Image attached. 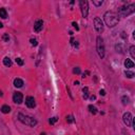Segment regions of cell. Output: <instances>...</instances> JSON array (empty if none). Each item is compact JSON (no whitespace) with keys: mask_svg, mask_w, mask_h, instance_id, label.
<instances>
[{"mask_svg":"<svg viewBox=\"0 0 135 135\" xmlns=\"http://www.w3.org/2000/svg\"><path fill=\"white\" fill-rule=\"evenodd\" d=\"M122 120H124L125 125H126L127 127H132V120H133V117H132V115L130 112L125 113L124 116H122Z\"/></svg>","mask_w":135,"mask_h":135,"instance_id":"obj_7","label":"cell"},{"mask_svg":"<svg viewBox=\"0 0 135 135\" xmlns=\"http://www.w3.org/2000/svg\"><path fill=\"white\" fill-rule=\"evenodd\" d=\"M42 28H43V21L42 20H37L35 22V24H34V31L35 32H40L41 30H42Z\"/></svg>","mask_w":135,"mask_h":135,"instance_id":"obj_10","label":"cell"},{"mask_svg":"<svg viewBox=\"0 0 135 135\" xmlns=\"http://www.w3.org/2000/svg\"><path fill=\"white\" fill-rule=\"evenodd\" d=\"M2 26H3V24H2V22H0V29H1Z\"/></svg>","mask_w":135,"mask_h":135,"instance_id":"obj_32","label":"cell"},{"mask_svg":"<svg viewBox=\"0 0 135 135\" xmlns=\"http://www.w3.org/2000/svg\"><path fill=\"white\" fill-rule=\"evenodd\" d=\"M3 65H5V67H11V65H12V60L10 59L9 57H5L3 59Z\"/></svg>","mask_w":135,"mask_h":135,"instance_id":"obj_15","label":"cell"},{"mask_svg":"<svg viewBox=\"0 0 135 135\" xmlns=\"http://www.w3.org/2000/svg\"><path fill=\"white\" fill-rule=\"evenodd\" d=\"M88 74H89V72H88V71H87V72H85V73H83V76H82V77L83 78H85V77H87V75Z\"/></svg>","mask_w":135,"mask_h":135,"instance_id":"obj_31","label":"cell"},{"mask_svg":"<svg viewBox=\"0 0 135 135\" xmlns=\"http://www.w3.org/2000/svg\"><path fill=\"white\" fill-rule=\"evenodd\" d=\"M96 49H97V53L99 55L100 58L105 57V45H104V40L101 37H97L96 39Z\"/></svg>","mask_w":135,"mask_h":135,"instance_id":"obj_4","label":"cell"},{"mask_svg":"<svg viewBox=\"0 0 135 135\" xmlns=\"http://www.w3.org/2000/svg\"><path fill=\"white\" fill-rule=\"evenodd\" d=\"M30 42H31V45H33V46H36L38 45V42H37V39H31L30 40Z\"/></svg>","mask_w":135,"mask_h":135,"instance_id":"obj_23","label":"cell"},{"mask_svg":"<svg viewBox=\"0 0 135 135\" xmlns=\"http://www.w3.org/2000/svg\"><path fill=\"white\" fill-rule=\"evenodd\" d=\"M72 25H73V28H74V29H76V31L79 30V26H78V24L76 23V22H73V23H72Z\"/></svg>","mask_w":135,"mask_h":135,"instance_id":"obj_28","label":"cell"},{"mask_svg":"<svg viewBox=\"0 0 135 135\" xmlns=\"http://www.w3.org/2000/svg\"><path fill=\"white\" fill-rule=\"evenodd\" d=\"M83 97H85V99H87L88 97H89V89L88 88H83Z\"/></svg>","mask_w":135,"mask_h":135,"instance_id":"obj_17","label":"cell"},{"mask_svg":"<svg viewBox=\"0 0 135 135\" xmlns=\"http://www.w3.org/2000/svg\"><path fill=\"white\" fill-rule=\"evenodd\" d=\"M96 99V96H95V95H92V96H91V100H95Z\"/></svg>","mask_w":135,"mask_h":135,"instance_id":"obj_30","label":"cell"},{"mask_svg":"<svg viewBox=\"0 0 135 135\" xmlns=\"http://www.w3.org/2000/svg\"><path fill=\"white\" fill-rule=\"evenodd\" d=\"M99 94L102 95V96H105V90H100V91H99Z\"/></svg>","mask_w":135,"mask_h":135,"instance_id":"obj_29","label":"cell"},{"mask_svg":"<svg viewBox=\"0 0 135 135\" xmlns=\"http://www.w3.org/2000/svg\"><path fill=\"white\" fill-rule=\"evenodd\" d=\"M121 100H122V105H126L128 104V102H129V97H127V96H122Z\"/></svg>","mask_w":135,"mask_h":135,"instance_id":"obj_20","label":"cell"},{"mask_svg":"<svg viewBox=\"0 0 135 135\" xmlns=\"http://www.w3.org/2000/svg\"><path fill=\"white\" fill-rule=\"evenodd\" d=\"M16 63L17 65H23V60L18 57V58H16Z\"/></svg>","mask_w":135,"mask_h":135,"instance_id":"obj_22","label":"cell"},{"mask_svg":"<svg viewBox=\"0 0 135 135\" xmlns=\"http://www.w3.org/2000/svg\"><path fill=\"white\" fill-rule=\"evenodd\" d=\"M18 119L20 120L22 124L28 125V126H30V127H35L36 125H37V120L36 119H34L33 117H31V116H28V115L21 114V113L18 114Z\"/></svg>","mask_w":135,"mask_h":135,"instance_id":"obj_2","label":"cell"},{"mask_svg":"<svg viewBox=\"0 0 135 135\" xmlns=\"http://www.w3.org/2000/svg\"><path fill=\"white\" fill-rule=\"evenodd\" d=\"M73 73H74V74H80V69L79 68H74Z\"/></svg>","mask_w":135,"mask_h":135,"instance_id":"obj_27","label":"cell"},{"mask_svg":"<svg viewBox=\"0 0 135 135\" xmlns=\"http://www.w3.org/2000/svg\"><path fill=\"white\" fill-rule=\"evenodd\" d=\"M135 11V4H130L127 6H121L118 10V15L120 17H127L129 15H131L132 13H134Z\"/></svg>","mask_w":135,"mask_h":135,"instance_id":"obj_3","label":"cell"},{"mask_svg":"<svg viewBox=\"0 0 135 135\" xmlns=\"http://www.w3.org/2000/svg\"><path fill=\"white\" fill-rule=\"evenodd\" d=\"M125 67L128 68V69L133 68L134 67V62L131 59H126V61H125Z\"/></svg>","mask_w":135,"mask_h":135,"instance_id":"obj_12","label":"cell"},{"mask_svg":"<svg viewBox=\"0 0 135 135\" xmlns=\"http://www.w3.org/2000/svg\"><path fill=\"white\" fill-rule=\"evenodd\" d=\"M130 54H131L132 58H135V46L134 45L130 46Z\"/></svg>","mask_w":135,"mask_h":135,"instance_id":"obj_18","label":"cell"},{"mask_svg":"<svg viewBox=\"0 0 135 135\" xmlns=\"http://www.w3.org/2000/svg\"><path fill=\"white\" fill-rule=\"evenodd\" d=\"M14 85H15L16 88H22V85H23L22 79H20V78H16V79L14 80Z\"/></svg>","mask_w":135,"mask_h":135,"instance_id":"obj_11","label":"cell"},{"mask_svg":"<svg viewBox=\"0 0 135 135\" xmlns=\"http://www.w3.org/2000/svg\"><path fill=\"white\" fill-rule=\"evenodd\" d=\"M80 4V10H81V14H82V17H87L88 14H89V3H88V1H85V0H81V1L79 2Z\"/></svg>","mask_w":135,"mask_h":135,"instance_id":"obj_5","label":"cell"},{"mask_svg":"<svg viewBox=\"0 0 135 135\" xmlns=\"http://www.w3.org/2000/svg\"><path fill=\"white\" fill-rule=\"evenodd\" d=\"M23 100V95L20 92H15L13 95V101L17 105H20Z\"/></svg>","mask_w":135,"mask_h":135,"instance_id":"obj_8","label":"cell"},{"mask_svg":"<svg viewBox=\"0 0 135 135\" xmlns=\"http://www.w3.org/2000/svg\"><path fill=\"white\" fill-rule=\"evenodd\" d=\"M93 4H95L96 6H99V5H101L102 4V1L100 0V1H95V0H93Z\"/></svg>","mask_w":135,"mask_h":135,"instance_id":"obj_25","label":"cell"},{"mask_svg":"<svg viewBox=\"0 0 135 135\" xmlns=\"http://www.w3.org/2000/svg\"><path fill=\"white\" fill-rule=\"evenodd\" d=\"M94 28L98 33H101L104 31V22L99 17H95L94 18Z\"/></svg>","mask_w":135,"mask_h":135,"instance_id":"obj_6","label":"cell"},{"mask_svg":"<svg viewBox=\"0 0 135 135\" xmlns=\"http://www.w3.org/2000/svg\"><path fill=\"white\" fill-rule=\"evenodd\" d=\"M125 74H126V76L128 78H133L134 77V73L131 72V71H126L125 72Z\"/></svg>","mask_w":135,"mask_h":135,"instance_id":"obj_19","label":"cell"},{"mask_svg":"<svg viewBox=\"0 0 135 135\" xmlns=\"http://www.w3.org/2000/svg\"><path fill=\"white\" fill-rule=\"evenodd\" d=\"M1 112L4 113V114H8V113L11 112V108H10L9 105H2V107H1Z\"/></svg>","mask_w":135,"mask_h":135,"instance_id":"obj_13","label":"cell"},{"mask_svg":"<svg viewBox=\"0 0 135 135\" xmlns=\"http://www.w3.org/2000/svg\"><path fill=\"white\" fill-rule=\"evenodd\" d=\"M88 108H89V111H90L91 113H92V114H96V113H97V109H96V108L94 107V105H89V107H88Z\"/></svg>","mask_w":135,"mask_h":135,"instance_id":"obj_16","label":"cell"},{"mask_svg":"<svg viewBox=\"0 0 135 135\" xmlns=\"http://www.w3.org/2000/svg\"><path fill=\"white\" fill-rule=\"evenodd\" d=\"M2 39H3L4 41H9V40H10L9 34H3V36H2Z\"/></svg>","mask_w":135,"mask_h":135,"instance_id":"obj_24","label":"cell"},{"mask_svg":"<svg viewBox=\"0 0 135 135\" xmlns=\"http://www.w3.org/2000/svg\"><path fill=\"white\" fill-rule=\"evenodd\" d=\"M25 105H26V107L28 108H35V105H36V102H35V99H34V97H32V96H28L25 98Z\"/></svg>","mask_w":135,"mask_h":135,"instance_id":"obj_9","label":"cell"},{"mask_svg":"<svg viewBox=\"0 0 135 135\" xmlns=\"http://www.w3.org/2000/svg\"><path fill=\"white\" fill-rule=\"evenodd\" d=\"M0 17L3 19H5L6 17H8V13H6V10L5 9H0Z\"/></svg>","mask_w":135,"mask_h":135,"instance_id":"obj_14","label":"cell"},{"mask_svg":"<svg viewBox=\"0 0 135 135\" xmlns=\"http://www.w3.org/2000/svg\"><path fill=\"white\" fill-rule=\"evenodd\" d=\"M40 135H45V133H41Z\"/></svg>","mask_w":135,"mask_h":135,"instance_id":"obj_33","label":"cell"},{"mask_svg":"<svg viewBox=\"0 0 135 135\" xmlns=\"http://www.w3.org/2000/svg\"><path fill=\"white\" fill-rule=\"evenodd\" d=\"M104 19H105V24H107L109 28H113V26H115L119 21L118 15H117L115 12H112V11L105 12V15H104Z\"/></svg>","mask_w":135,"mask_h":135,"instance_id":"obj_1","label":"cell"},{"mask_svg":"<svg viewBox=\"0 0 135 135\" xmlns=\"http://www.w3.org/2000/svg\"><path fill=\"white\" fill-rule=\"evenodd\" d=\"M57 119H58L57 117H53V118H51V119H50V124H51V125H54L56 121H57Z\"/></svg>","mask_w":135,"mask_h":135,"instance_id":"obj_26","label":"cell"},{"mask_svg":"<svg viewBox=\"0 0 135 135\" xmlns=\"http://www.w3.org/2000/svg\"><path fill=\"white\" fill-rule=\"evenodd\" d=\"M67 121L69 122V124L73 122V121H74V117H73L72 115H69V116H67Z\"/></svg>","mask_w":135,"mask_h":135,"instance_id":"obj_21","label":"cell"}]
</instances>
